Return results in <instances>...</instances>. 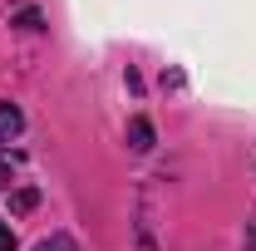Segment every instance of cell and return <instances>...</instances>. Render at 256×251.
I'll list each match as a JSON object with an SVG mask.
<instances>
[{"label":"cell","instance_id":"cell-1","mask_svg":"<svg viewBox=\"0 0 256 251\" xmlns=\"http://www.w3.org/2000/svg\"><path fill=\"white\" fill-rule=\"evenodd\" d=\"M20 128H25V114H20L10 98H0V143H10Z\"/></svg>","mask_w":256,"mask_h":251},{"label":"cell","instance_id":"cell-2","mask_svg":"<svg viewBox=\"0 0 256 251\" xmlns=\"http://www.w3.org/2000/svg\"><path fill=\"white\" fill-rule=\"evenodd\" d=\"M128 143H133V153H148L153 148V124L148 118H133L128 124Z\"/></svg>","mask_w":256,"mask_h":251},{"label":"cell","instance_id":"cell-3","mask_svg":"<svg viewBox=\"0 0 256 251\" xmlns=\"http://www.w3.org/2000/svg\"><path fill=\"white\" fill-rule=\"evenodd\" d=\"M34 251H79V246H74V236H64V232H60V236H50V242H40Z\"/></svg>","mask_w":256,"mask_h":251},{"label":"cell","instance_id":"cell-4","mask_svg":"<svg viewBox=\"0 0 256 251\" xmlns=\"http://www.w3.org/2000/svg\"><path fill=\"white\" fill-rule=\"evenodd\" d=\"M0 251H15V232H10L5 222H0Z\"/></svg>","mask_w":256,"mask_h":251}]
</instances>
